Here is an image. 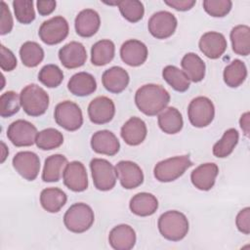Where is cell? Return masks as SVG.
<instances>
[{
  "instance_id": "d6986e66",
  "label": "cell",
  "mask_w": 250,
  "mask_h": 250,
  "mask_svg": "<svg viewBox=\"0 0 250 250\" xmlns=\"http://www.w3.org/2000/svg\"><path fill=\"white\" fill-rule=\"evenodd\" d=\"M91 147L97 153L113 156L119 151L120 143L111 131L100 130L93 134Z\"/></svg>"
},
{
  "instance_id": "4316f807",
  "label": "cell",
  "mask_w": 250,
  "mask_h": 250,
  "mask_svg": "<svg viewBox=\"0 0 250 250\" xmlns=\"http://www.w3.org/2000/svg\"><path fill=\"white\" fill-rule=\"evenodd\" d=\"M67 165V159L62 154H53L45 159L42 180L46 183L59 182L63 175L65 166Z\"/></svg>"
},
{
  "instance_id": "52a82bcc",
  "label": "cell",
  "mask_w": 250,
  "mask_h": 250,
  "mask_svg": "<svg viewBox=\"0 0 250 250\" xmlns=\"http://www.w3.org/2000/svg\"><path fill=\"white\" fill-rule=\"evenodd\" d=\"M54 117L59 126L73 132L83 124L82 110L77 104L70 101H63L55 107Z\"/></svg>"
},
{
  "instance_id": "4fadbf2b",
  "label": "cell",
  "mask_w": 250,
  "mask_h": 250,
  "mask_svg": "<svg viewBox=\"0 0 250 250\" xmlns=\"http://www.w3.org/2000/svg\"><path fill=\"white\" fill-rule=\"evenodd\" d=\"M116 176L120 185L126 189H133L144 182V173L141 167L130 160H121L115 166Z\"/></svg>"
},
{
  "instance_id": "2e32d148",
  "label": "cell",
  "mask_w": 250,
  "mask_h": 250,
  "mask_svg": "<svg viewBox=\"0 0 250 250\" xmlns=\"http://www.w3.org/2000/svg\"><path fill=\"white\" fill-rule=\"evenodd\" d=\"M59 59L65 68L73 69L86 62L87 52L82 43L71 41L59 50Z\"/></svg>"
},
{
  "instance_id": "6da1fadb",
  "label": "cell",
  "mask_w": 250,
  "mask_h": 250,
  "mask_svg": "<svg viewBox=\"0 0 250 250\" xmlns=\"http://www.w3.org/2000/svg\"><path fill=\"white\" fill-rule=\"evenodd\" d=\"M170 102V94L164 87L157 84H146L135 94V104L140 111L147 116L161 112Z\"/></svg>"
},
{
  "instance_id": "8d00e7d4",
  "label": "cell",
  "mask_w": 250,
  "mask_h": 250,
  "mask_svg": "<svg viewBox=\"0 0 250 250\" xmlns=\"http://www.w3.org/2000/svg\"><path fill=\"white\" fill-rule=\"evenodd\" d=\"M63 143L62 134L55 128H47L37 133L35 144L42 150H51L61 146Z\"/></svg>"
},
{
  "instance_id": "5b68a950",
  "label": "cell",
  "mask_w": 250,
  "mask_h": 250,
  "mask_svg": "<svg viewBox=\"0 0 250 250\" xmlns=\"http://www.w3.org/2000/svg\"><path fill=\"white\" fill-rule=\"evenodd\" d=\"M192 162L188 155L174 156L159 161L153 169L154 177L161 183H169L180 178L189 167Z\"/></svg>"
},
{
  "instance_id": "4dcf8cb0",
  "label": "cell",
  "mask_w": 250,
  "mask_h": 250,
  "mask_svg": "<svg viewBox=\"0 0 250 250\" xmlns=\"http://www.w3.org/2000/svg\"><path fill=\"white\" fill-rule=\"evenodd\" d=\"M114 54L115 46L111 40H100L91 48V62L97 66L105 65L113 60Z\"/></svg>"
},
{
  "instance_id": "74e56055",
  "label": "cell",
  "mask_w": 250,
  "mask_h": 250,
  "mask_svg": "<svg viewBox=\"0 0 250 250\" xmlns=\"http://www.w3.org/2000/svg\"><path fill=\"white\" fill-rule=\"evenodd\" d=\"M118 8L122 17L130 22L141 21L145 14V7L138 0H122L118 2Z\"/></svg>"
},
{
  "instance_id": "3957f363",
  "label": "cell",
  "mask_w": 250,
  "mask_h": 250,
  "mask_svg": "<svg viewBox=\"0 0 250 250\" xmlns=\"http://www.w3.org/2000/svg\"><path fill=\"white\" fill-rule=\"evenodd\" d=\"M20 99L23 111L29 116H40L46 112L49 106L47 92L36 84L25 86L21 91Z\"/></svg>"
},
{
  "instance_id": "5bb4252c",
  "label": "cell",
  "mask_w": 250,
  "mask_h": 250,
  "mask_svg": "<svg viewBox=\"0 0 250 250\" xmlns=\"http://www.w3.org/2000/svg\"><path fill=\"white\" fill-rule=\"evenodd\" d=\"M62 180L64 186L75 192H81L88 188L86 168L80 161H71L64 168Z\"/></svg>"
},
{
  "instance_id": "681fc988",
  "label": "cell",
  "mask_w": 250,
  "mask_h": 250,
  "mask_svg": "<svg viewBox=\"0 0 250 250\" xmlns=\"http://www.w3.org/2000/svg\"><path fill=\"white\" fill-rule=\"evenodd\" d=\"M1 150H2V153H1V163H3L5 161V159L7 158L8 154H9L8 147H7V146L5 145L4 142H1Z\"/></svg>"
},
{
  "instance_id": "c3c4849f",
  "label": "cell",
  "mask_w": 250,
  "mask_h": 250,
  "mask_svg": "<svg viewBox=\"0 0 250 250\" xmlns=\"http://www.w3.org/2000/svg\"><path fill=\"white\" fill-rule=\"evenodd\" d=\"M250 114L248 111H246L245 113H243L240 117V120H239V124H240V127L241 129L243 130V133L246 137H248L249 135V130H250Z\"/></svg>"
},
{
  "instance_id": "44dd1931",
  "label": "cell",
  "mask_w": 250,
  "mask_h": 250,
  "mask_svg": "<svg viewBox=\"0 0 250 250\" xmlns=\"http://www.w3.org/2000/svg\"><path fill=\"white\" fill-rule=\"evenodd\" d=\"M101 25L99 14L93 9H85L78 13L74 21L76 33L81 37H91L97 33Z\"/></svg>"
},
{
  "instance_id": "d6a6232c",
  "label": "cell",
  "mask_w": 250,
  "mask_h": 250,
  "mask_svg": "<svg viewBox=\"0 0 250 250\" xmlns=\"http://www.w3.org/2000/svg\"><path fill=\"white\" fill-rule=\"evenodd\" d=\"M225 83L230 88L240 86L247 77V68L245 63L240 60H233L224 69L223 73Z\"/></svg>"
},
{
  "instance_id": "83f0119b",
  "label": "cell",
  "mask_w": 250,
  "mask_h": 250,
  "mask_svg": "<svg viewBox=\"0 0 250 250\" xmlns=\"http://www.w3.org/2000/svg\"><path fill=\"white\" fill-rule=\"evenodd\" d=\"M159 128L166 134L179 133L184 125V120L181 112L173 106L164 108L158 113L157 117Z\"/></svg>"
},
{
  "instance_id": "ac0fdd59",
  "label": "cell",
  "mask_w": 250,
  "mask_h": 250,
  "mask_svg": "<svg viewBox=\"0 0 250 250\" xmlns=\"http://www.w3.org/2000/svg\"><path fill=\"white\" fill-rule=\"evenodd\" d=\"M147 47L137 39H129L120 47V57L123 62L130 66L142 65L147 58Z\"/></svg>"
},
{
  "instance_id": "f6af8a7d",
  "label": "cell",
  "mask_w": 250,
  "mask_h": 250,
  "mask_svg": "<svg viewBox=\"0 0 250 250\" xmlns=\"http://www.w3.org/2000/svg\"><path fill=\"white\" fill-rule=\"evenodd\" d=\"M235 224L238 230L244 234L250 233V208L245 207L236 216Z\"/></svg>"
},
{
  "instance_id": "9c48e42d",
  "label": "cell",
  "mask_w": 250,
  "mask_h": 250,
  "mask_svg": "<svg viewBox=\"0 0 250 250\" xmlns=\"http://www.w3.org/2000/svg\"><path fill=\"white\" fill-rule=\"evenodd\" d=\"M68 31L67 21L62 16H56L43 21L39 27L38 35L45 44L56 45L66 38Z\"/></svg>"
},
{
  "instance_id": "603a6c76",
  "label": "cell",
  "mask_w": 250,
  "mask_h": 250,
  "mask_svg": "<svg viewBox=\"0 0 250 250\" xmlns=\"http://www.w3.org/2000/svg\"><path fill=\"white\" fill-rule=\"evenodd\" d=\"M147 134L145 121L139 117H131L128 119L120 130L123 141L129 146H139L142 144Z\"/></svg>"
},
{
  "instance_id": "484cf974",
  "label": "cell",
  "mask_w": 250,
  "mask_h": 250,
  "mask_svg": "<svg viewBox=\"0 0 250 250\" xmlns=\"http://www.w3.org/2000/svg\"><path fill=\"white\" fill-rule=\"evenodd\" d=\"M67 88L71 94L77 97H85L93 94L97 89L95 77L85 71L75 73L67 83Z\"/></svg>"
},
{
  "instance_id": "7bdbcfd3",
  "label": "cell",
  "mask_w": 250,
  "mask_h": 250,
  "mask_svg": "<svg viewBox=\"0 0 250 250\" xmlns=\"http://www.w3.org/2000/svg\"><path fill=\"white\" fill-rule=\"evenodd\" d=\"M0 66L3 71H12L17 66V59L14 53L3 44L0 46Z\"/></svg>"
},
{
  "instance_id": "f35d334b",
  "label": "cell",
  "mask_w": 250,
  "mask_h": 250,
  "mask_svg": "<svg viewBox=\"0 0 250 250\" xmlns=\"http://www.w3.org/2000/svg\"><path fill=\"white\" fill-rule=\"evenodd\" d=\"M38 80L48 88H56L62 82L63 72L57 64H46L40 69Z\"/></svg>"
},
{
  "instance_id": "7a4b0ae2",
  "label": "cell",
  "mask_w": 250,
  "mask_h": 250,
  "mask_svg": "<svg viewBox=\"0 0 250 250\" xmlns=\"http://www.w3.org/2000/svg\"><path fill=\"white\" fill-rule=\"evenodd\" d=\"M160 234L167 240L180 241L188 232V221L186 215L177 210L166 211L158 219Z\"/></svg>"
},
{
  "instance_id": "ba28073f",
  "label": "cell",
  "mask_w": 250,
  "mask_h": 250,
  "mask_svg": "<svg viewBox=\"0 0 250 250\" xmlns=\"http://www.w3.org/2000/svg\"><path fill=\"white\" fill-rule=\"evenodd\" d=\"M188 116L191 125L196 128L210 125L215 116V107L212 101L203 96L194 98L188 104Z\"/></svg>"
},
{
  "instance_id": "9a60e30c",
  "label": "cell",
  "mask_w": 250,
  "mask_h": 250,
  "mask_svg": "<svg viewBox=\"0 0 250 250\" xmlns=\"http://www.w3.org/2000/svg\"><path fill=\"white\" fill-rule=\"evenodd\" d=\"M115 114V105L111 99L100 96L91 101L88 105V115L94 124L102 125L112 120Z\"/></svg>"
},
{
  "instance_id": "bcb514c9",
  "label": "cell",
  "mask_w": 250,
  "mask_h": 250,
  "mask_svg": "<svg viewBox=\"0 0 250 250\" xmlns=\"http://www.w3.org/2000/svg\"><path fill=\"white\" fill-rule=\"evenodd\" d=\"M166 5L171 8H174L177 11H188L190 10L196 3L195 0H166L164 1Z\"/></svg>"
},
{
  "instance_id": "b9f144b4",
  "label": "cell",
  "mask_w": 250,
  "mask_h": 250,
  "mask_svg": "<svg viewBox=\"0 0 250 250\" xmlns=\"http://www.w3.org/2000/svg\"><path fill=\"white\" fill-rule=\"evenodd\" d=\"M232 7L230 0H204V11L214 18H223L227 16Z\"/></svg>"
},
{
  "instance_id": "60d3db41",
  "label": "cell",
  "mask_w": 250,
  "mask_h": 250,
  "mask_svg": "<svg viewBox=\"0 0 250 250\" xmlns=\"http://www.w3.org/2000/svg\"><path fill=\"white\" fill-rule=\"evenodd\" d=\"M13 8L19 22L28 24L35 20V11L32 0H14Z\"/></svg>"
},
{
  "instance_id": "8992f818",
  "label": "cell",
  "mask_w": 250,
  "mask_h": 250,
  "mask_svg": "<svg viewBox=\"0 0 250 250\" xmlns=\"http://www.w3.org/2000/svg\"><path fill=\"white\" fill-rule=\"evenodd\" d=\"M90 169L94 186L97 189L107 191L116 184L115 167L104 158H93L90 162Z\"/></svg>"
},
{
  "instance_id": "7dc6e473",
  "label": "cell",
  "mask_w": 250,
  "mask_h": 250,
  "mask_svg": "<svg viewBox=\"0 0 250 250\" xmlns=\"http://www.w3.org/2000/svg\"><path fill=\"white\" fill-rule=\"evenodd\" d=\"M57 6V2L54 0H39L36 2V7L39 15L48 16L52 14Z\"/></svg>"
},
{
  "instance_id": "7c38bea8",
  "label": "cell",
  "mask_w": 250,
  "mask_h": 250,
  "mask_svg": "<svg viewBox=\"0 0 250 250\" xmlns=\"http://www.w3.org/2000/svg\"><path fill=\"white\" fill-rule=\"evenodd\" d=\"M14 169L25 180L33 181L40 171L39 156L32 151H20L13 157Z\"/></svg>"
},
{
  "instance_id": "ab89813d",
  "label": "cell",
  "mask_w": 250,
  "mask_h": 250,
  "mask_svg": "<svg viewBox=\"0 0 250 250\" xmlns=\"http://www.w3.org/2000/svg\"><path fill=\"white\" fill-rule=\"evenodd\" d=\"M21 104L20 96L14 91H7L0 97V115L4 118L16 114Z\"/></svg>"
},
{
  "instance_id": "277c9868",
  "label": "cell",
  "mask_w": 250,
  "mask_h": 250,
  "mask_svg": "<svg viewBox=\"0 0 250 250\" xmlns=\"http://www.w3.org/2000/svg\"><path fill=\"white\" fill-rule=\"evenodd\" d=\"M94 220V211L88 204L83 202L72 204L63 216L65 228L74 233H82L88 230L93 226Z\"/></svg>"
},
{
  "instance_id": "cb8c5ba5",
  "label": "cell",
  "mask_w": 250,
  "mask_h": 250,
  "mask_svg": "<svg viewBox=\"0 0 250 250\" xmlns=\"http://www.w3.org/2000/svg\"><path fill=\"white\" fill-rule=\"evenodd\" d=\"M130 81L128 72L121 66H112L103 73L102 82L104 87L110 93L119 94L123 92Z\"/></svg>"
},
{
  "instance_id": "f1b7e54d",
  "label": "cell",
  "mask_w": 250,
  "mask_h": 250,
  "mask_svg": "<svg viewBox=\"0 0 250 250\" xmlns=\"http://www.w3.org/2000/svg\"><path fill=\"white\" fill-rule=\"evenodd\" d=\"M66 200L65 192L59 188H47L40 193L41 206L50 213L59 212L65 205Z\"/></svg>"
},
{
  "instance_id": "e575fe53",
  "label": "cell",
  "mask_w": 250,
  "mask_h": 250,
  "mask_svg": "<svg viewBox=\"0 0 250 250\" xmlns=\"http://www.w3.org/2000/svg\"><path fill=\"white\" fill-rule=\"evenodd\" d=\"M239 134L236 129L229 128L225 131L223 137L213 146V154L218 158L229 156L236 146Z\"/></svg>"
},
{
  "instance_id": "d4e9b609",
  "label": "cell",
  "mask_w": 250,
  "mask_h": 250,
  "mask_svg": "<svg viewBox=\"0 0 250 250\" xmlns=\"http://www.w3.org/2000/svg\"><path fill=\"white\" fill-rule=\"evenodd\" d=\"M129 208L131 212L137 216H151L158 208V200L152 193L139 192L131 198Z\"/></svg>"
},
{
  "instance_id": "ffe728a7",
  "label": "cell",
  "mask_w": 250,
  "mask_h": 250,
  "mask_svg": "<svg viewBox=\"0 0 250 250\" xmlns=\"http://www.w3.org/2000/svg\"><path fill=\"white\" fill-rule=\"evenodd\" d=\"M219 174V167L217 164L208 162L197 166L190 174L192 185L199 190H210L214 185Z\"/></svg>"
},
{
  "instance_id": "ee69618b",
  "label": "cell",
  "mask_w": 250,
  "mask_h": 250,
  "mask_svg": "<svg viewBox=\"0 0 250 250\" xmlns=\"http://www.w3.org/2000/svg\"><path fill=\"white\" fill-rule=\"evenodd\" d=\"M14 26V21L11 11L5 1H1V20H0V34L5 35L10 33Z\"/></svg>"
},
{
  "instance_id": "f546056e",
  "label": "cell",
  "mask_w": 250,
  "mask_h": 250,
  "mask_svg": "<svg viewBox=\"0 0 250 250\" xmlns=\"http://www.w3.org/2000/svg\"><path fill=\"white\" fill-rule=\"evenodd\" d=\"M183 70L190 81L200 82L205 76V62L195 53L186 54L181 62Z\"/></svg>"
},
{
  "instance_id": "e0dca14e",
  "label": "cell",
  "mask_w": 250,
  "mask_h": 250,
  "mask_svg": "<svg viewBox=\"0 0 250 250\" xmlns=\"http://www.w3.org/2000/svg\"><path fill=\"white\" fill-rule=\"evenodd\" d=\"M198 46L203 55L209 59L216 60L225 53L228 43L226 37L222 33L208 31L200 37Z\"/></svg>"
},
{
  "instance_id": "1f68e13d",
  "label": "cell",
  "mask_w": 250,
  "mask_h": 250,
  "mask_svg": "<svg viewBox=\"0 0 250 250\" xmlns=\"http://www.w3.org/2000/svg\"><path fill=\"white\" fill-rule=\"evenodd\" d=\"M232 51L239 56H248L250 53V27L245 24L234 26L229 34Z\"/></svg>"
},
{
  "instance_id": "836d02e7",
  "label": "cell",
  "mask_w": 250,
  "mask_h": 250,
  "mask_svg": "<svg viewBox=\"0 0 250 250\" xmlns=\"http://www.w3.org/2000/svg\"><path fill=\"white\" fill-rule=\"evenodd\" d=\"M162 77L177 92H186L190 86V80L185 71L175 65L165 66Z\"/></svg>"
},
{
  "instance_id": "d590c367",
  "label": "cell",
  "mask_w": 250,
  "mask_h": 250,
  "mask_svg": "<svg viewBox=\"0 0 250 250\" xmlns=\"http://www.w3.org/2000/svg\"><path fill=\"white\" fill-rule=\"evenodd\" d=\"M20 57L23 65L27 67L37 66L44 59V50L34 41L24 42L20 49Z\"/></svg>"
},
{
  "instance_id": "8fae6325",
  "label": "cell",
  "mask_w": 250,
  "mask_h": 250,
  "mask_svg": "<svg viewBox=\"0 0 250 250\" xmlns=\"http://www.w3.org/2000/svg\"><path fill=\"white\" fill-rule=\"evenodd\" d=\"M177 24V19L172 13L159 11L149 18L147 28L150 34L156 39H166L174 34Z\"/></svg>"
},
{
  "instance_id": "30bf717a",
  "label": "cell",
  "mask_w": 250,
  "mask_h": 250,
  "mask_svg": "<svg viewBox=\"0 0 250 250\" xmlns=\"http://www.w3.org/2000/svg\"><path fill=\"white\" fill-rule=\"evenodd\" d=\"M36 127L29 121L18 119L12 122L7 129L9 141L16 146H30L35 143L37 136Z\"/></svg>"
},
{
  "instance_id": "7402d4cb",
  "label": "cell",
  "mask_w": 250,
  "mask_h": 250,
  "mask_svg": "<svg viewBox=\"0 0 250 250\" xmlns=\"http://www.w3.org/2000/svg\"><path fill=\"white\" fill-rule=\"evenodd\" d=\"M136 232L134 229L126 224L114 227L108 234V242L115 250H130L136 244Z\"/></svg>"
}]
</instances>
